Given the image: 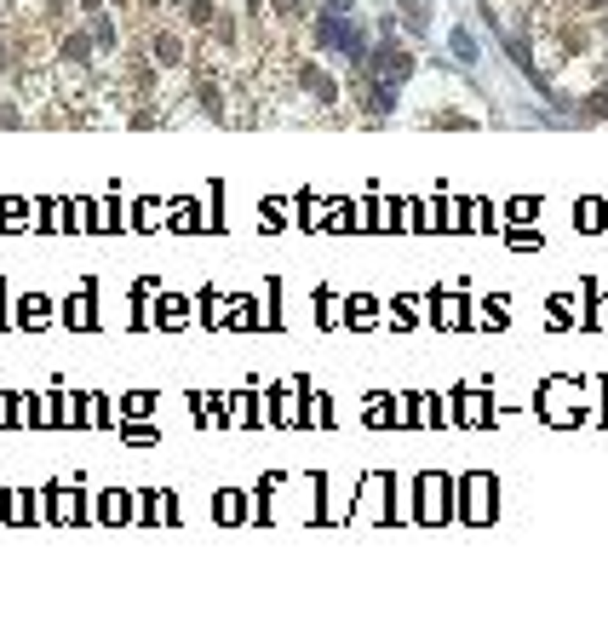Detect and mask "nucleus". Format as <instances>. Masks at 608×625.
Listing matches in <instances>:
<instances>
[{
  "label": "nucleus",
  "instance_id": "obj_1",
  "mask_svg": "<svg viewBox=\"0 0 608 625\" xmlns=\"http://www.w3.org/2000/svg\"><path fill=\"white\" fill-rule=\"evenodd\" d=\"M155 52H161V63H178V40L161 35V40H155Z\"/></svg>",
  "mask_w": 608,
  "mask_h": 625
},
{
  "label": "nucleus",
  "instance_id": "obj_2",
  "mask_svg": "<svg viewBox=\"0 0 608 625\" xmlns=\"http://www.w3.org/2000/svg\"><path fill=\"white\" fill-rule=\"evenodd\" d=\"M454 52H459V63H471L476 58V40L471 35H454Z\"/></svg>",
  "mask_w": 608,
  "mask_h": 625
},
{
  "label": "nucleus",
  "instance_id": "obj_3",
  "mask_svg": "<svg viewBox=\"0 0 608 625\" xmlns=\"http://www.w3.org/2000/svg\"><path fill=\"white\" fill-rule=\"evenodd\" d=\"M591 115H608V92H603V98H597V104H591Z\"/></svg>",
  "mask_w": 608,
  "mask_h": 625
}]
</instances>
